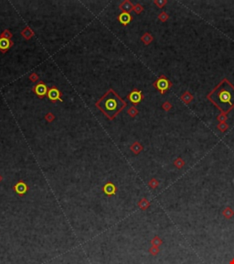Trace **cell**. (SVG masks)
<instances>
[{"label":"cell","mask_w":234,"mask_h":264,"mask_svg":"<svg viewBox=\"0 0 234 264\" xmlns=\"http://www.w3.org/2000/svg\"><path fill=\"white\" fill-rule=\"evenodd\" d=\"M208 98L223 113H228L234 107V86L225 79L209 94Z\"/></svg>","instance_id":"6da1fadb"},{"label":"cell","mask_w":234,"mask_h":264,"mask_svg":"<svg viewBox=\"0 0 234 264\" xmlns=\"http://www.w3.org/2000/svg\"><path fill=\"white\" fill-rule=\"evenodd\" d=\"M126 106V103L117 94L110 89L97 103L96 106L109 118H114Z\"/></svg>","instance_id":"7a4b0ae2"},{"label":"cell","mask_w":234,"mask_h":264,"mask_svg":"<svg viewBox=\"0 0 234 264\" xmlns=\"http://www.w3.org/2000/svg\"><path fill=\"white\" fill-rule=\"evenodd\" d=\"M154 85L157 87L158 90L160 91L161 94H164L170 87V83L164 76H161L158 80H157V82L154 84Z\"/></svg>","instance_id":"3957f363"},{"label":"cell","mask_w":234,"mask_h":264,"mask_svg":"<svg viewBox=\"0 0 234 264\" xmlns=\"http://www.w3.org/2000/svg\"><path fill=\"white\" fill-rule=\"evenodd\" d=\"M33 91L39 98H43L48 94V87L43 82H39L37 85L33 87Z\"/></svg>","instance_id":"277c9868"},{"label":"cell","mask_w":234,"mask_h":264,"mask_svg":"<svg viewBox=\"0 0 234 264\" xmlns=\"http://www.w3.org/2000/svg\"><path fill=\"white\" fill-rule=\"evenodd\" d=\"M29 186L27 185V183L23 181H19L14 186H13V190L16 192V193H18L19 196L24 195L28 191H29Z\"/></svg>","instance_id":"5b68a950"},{"label":"cell","mask_w":234,"mask_h":264,"mask_svg":"<svg viewBox=\"0 0 234 264\" xmlns=\"http://www.w3.org/2000/svg\"><path fill=\"white\" fill-rule=\"evenodd\" d=\"M128 99L130 100V102H132L134 105H137L139 104V102L143 99V96H142V92L138 91L136 89L133 90L130 95L128 96Z\"/></svg>","instance_id":"8992f818"},{"label":"cell","mask_w":234,"mask_h":264,"mask_svg":"<svg viewBox=\"0 0 234 264\" xmlns=\"http://www.w3.org/2000/svg\"><path fill=\"white\" fill-rule=\"evenodd\" d=\"M47 96H48L49 99L51 100V101H53V102H55V101H57V100L62 101V99L60 98V92H59V91L58 90V88L55 87V86H54V87H51V88L48 91Z\"/></svg>","instance_id":"52a82bcc"},{"label":"cell","mask_w":234,"mask_h":264,"mask_svg":"<svg viewBox=\"0 0 234 264\" xmlns=\"http://www.w3.org/2000/svg\"><path fill=\"white\" fill-rule=\"evenodd\" d=\"M103 193H104L106 195H108V196H112V195H114V194L116 193V192H117V188H116V186H115L113 182H106L105 185L103 186Z\"/></svg>","instance_id":"ba28073f"},{"label":"cell","mask_w":234,"mask_h":264,"mask_svg":"<svg viewBox=\"0 0 234 264\" xmlns=\"http://www.w3.org/2000/svg\"><path fill=\"white\" fill-rule=\"evenodd\" d=\"M13 42L10 41V40L4 39V38H0V50L2 52H6L11 46Z\"/></svg>","instance_id":"9c48e42d"},{"label":"cell","mask_w":234,"mask_h":264,"mask_svg":"<svg viewBox=\"0 0 234 264\" xmlns=\"http://www.w3.org/2000/svg\"><path fill=\"white\" fill-rule=\"evenodd\" d=\"M118 20L121 22V24H123V25H127L128 23H130L131 22V20H132V17H131V15L129 14V13H126V12H123V13H121L120 15H119V17H118Z\"/></svg>","instance_id":"30bf717a"},{"label":"cell","mask_w":234,"mask_h":264,"mask_svg":"<svg viewBox=\"0 0 234 264\" xmlns=\"http://www.w3.org/2000/svg\"><path fill=\"white\" fill-rule=\"evenodd\" d=\"M134 7L133 4L128 1V0H125V1H124L120 6H119V9L121 10H123V12H126V13H129L130 11H132L134 9Z\"/></svg>","instance_id":"8fae6325"},{"label":"cell","mask_w":234,"mask_h":264,"mask_svg":"<svg viewBox=\"0 0 234 264\" xmlns=\"http://www.w3.org/2000/svg\"><path fill=\"white\" fill-rule=\"evenodd\" d=\"M21 35L24 37V39H26V40H30V39L34 36V32H33V30H32L29 27H26V28L21 31Z\"/></svg>","instance_id":"7c38bea8"},{"label":"cell","mask_w":234,"mask_h":264,"mask_svg":"<svg viewBox=\"0 0 234 264\" xmlns=\"http://www.w3.org/2000/svg\"><path fill=\"white\" fill-rule=\"evenodd\" d=\"M138 207L142 209V210H146L149 207H150V203L147 201L146 198H143L141 199L138 203Z\"/></svg>","instance_id":"4fadbf2b"},{"label":"cell","mask_w":234,"mask_h":264,"mask_svg":"<svg viewBox=\"0 0 234 264\" xmlns=\"http://www.w3.org/2000/svg\"><path fill=\"white\" fill-rule=\"evenodd\" d=\"M131 150H132V151H133L134 153L137 154V153H139V152L143 150V147H142L138 142H135V143H134V144L131 146Z\"/></svg>","instance_id":"5bb4252c"},{"label":"cell","mask_w":234,"mask_h":264,"mask_svg":"<svg viewBox=\"0 0 234 264\" xmlns=\"http://www.w3.org/2000/svg\"><path fill=\"white\" fill-rule=\"evenodd\" d=\"M142 41L145 44V45H148L152 40H153V37L149 34V33H145L143 37H142Z\"/></svg>","instance_id":"9a60e30c"},{"label":"cell","mask_w":234,"mask_h":264,"mask_svg":"<svg viewBox=\"0 0 234 264\" xmlns=\"http://www.w3.org/2000/svg\"><path fill=\"white\" fill-rule=\"evenodd\" d=\"M151 244L153 246H155V247H159L161 244H162V239L158 237V236H155L152 240H151Z\"/></svg>","instance_id":"2e32d148"},{"label":"cell","mask_w":234,"mask_h":264,"mask_svg":"<svg viewBox=\"0 0 234 264\" xmlns=\"http://www.w3.org/2000/svg\"><path fill=\"white\" fill-rule=\"evenodd\" d=\"M223 216L226 217V218H230L233 215H234V212L230 209V207H227L224 209V211L222 212Z\"/></svg>","instance_id":"e0dca14e"},{"label":"cell","mask_w":234,"mask_h":264,"mask_svg":"<svg viewBox=\"0 0 234 264\" xmlns=\"http://www.w3.org/2000/svg\"><path fill=\"white\" fill-rule=\"evenodd\" d=\"M181 99H182L186 104H188V103L192 100V96H191L188 92H186V93L182 96Z\"/></svg>","instance_id":"ac0fdd59"},{"label":"cell","mask_w":234,"mask_h":264,"mask_svg":"<svg viewBox=\"0 0 234 264\" xmlns=\"http://www.w3.org/2000/svg\"><path fill=\"white\" fill-rule=\"evenodd\" d=\"M11 37H12V33L8 30H4V32H2L1 35H0V38H4V39H8V40H10Z\"/></svg>","instance_id":"d6986e66"},{"label":"cell","mask_w":234,"mask_h":264,"mask_svg":"<svg viewBox=\"0 0 234 264\" xmlns=\"http://www.w3.org/2000/svg\"><path fill=\"white\" fill-rule=\"evenodd\" d=\"M159 251H160L159 248H158V247H155V246H152V247L149 248V252H150L153 256L158 255V254L159 253Z\"/></svg>","instance_id":"ffe728a7"},{"label":"cell","mask_w":234,"mask_h":264,"mask_svg":"<svg viewBox=\"0 0 234 264\" xmlns=\"http://www.w3.org/2000/svg\"><path fill=\"white\" fill-rule=\"evenodd\" d=\"M148 184H149V186H150L152 189H155V188H157V187L158 186L159 182H158V180H155V179L154 178V179L150 180V182H148Z\"/></svg>","instance_id":"44dd1931"},{"label":"cell","mask_w":234,"mask_h":264,"mask_svg":"<svg viewBox=\"0 0 234 264\" xmlns=\"http://www.w3.org/2000/svg\"><path fill=\"white\" fill-rule=\"evenodd\" d=\"M128 115H130L131 116H135L137 114H138V110L134 107V106H132L129 108V110L127 111Z\"/></svg>","instance_id":"7402d4cb"},{"label":"cell","mask_w":234,"mask_h":264,"mask_svg":"<svg viewBox=\"0 0 234 264\" xmlns=\"http://www.w3.org/2000/svg\"><path fill=\"white\" fill-rule=\"evenodd\" d=\"M184 164H185L184 161H183V160H181L180 158H178V159H177V160L175 161V165H176V166H177L178 169L182 168V167L184 166Z\"/></svg>","instance_id":"603a6c76"},{"label":"cell","mask_w":234,"mask_h":264,"mask_svg":"<svg viewBox=\"0 0 234 264\" xmlns=\"http://www.w3.org/2000/svg\"><path fill=\"white\" fill-rule=\"evenodd\" d=\"M143 7L140 5V4H137V5H135L134 7V10L135 11V13H137V14H139V13H141L142 11H143Z\"/></svg>","instance_id":"cb8c5ba5"},{"label":"cell","mask_w":234,"mask_h":264,"mask_svg":"<svg viewBox=\"0 0 234 264\" xmlns=\"http://www.w3.org/2000/svg\"><path fill=\"white\" fill-rule=\"evenodd\" d=\"M29 80H30L31 82H37V81L39 80V76H38V75L35 74V73L31 74V75H29Z\"/></svg>","instance_id":"d4e9b609"},{"label":"cell","mask_w":234,"mask_h":264,"mask_svg":"<svg viewBox=\"0 0 234 264\" xmlns=\"http://www.w3.org/2000/svg\"><path fill=\"white\" fill-rule=\"evenodd\" d=\"M45 118H46V120H47L48 122H52V121L54 120L55 116H54L51 113H48V114L46 115Z\"/></svg>","instance_id":"484cf974"},{"label":"cell","mask_w":234,"mask_h":264,"mask_svg":"<svg viewBox=\"0 0 234 264\" xmlns=\"http://www.w3.org/2000/svg\"><path fill=\"white\" fill-rule=\"evenodd\" d=\"M158 18H159L160 20H162V21H166V20L168 19V15H167V13H165V12H162V13L158 16Z\"/></svg>","instance_id":"4316f807"},{"label":"cell","mask_w":234,"mask_h":264,"mask_svg":"<svg viewBox=\"0 0 234 264\" xmlns=\"http://www.w3.org/2000/svg\"><path fill=\"white\" fill-rule=\"evenodd\" d=\"M218 127H219V129H220L221 131H225V130H226V129L228 128V126H227V125H226V124H225V123L223 122V123L219 124Z\"/></svg>","instance_id":"83f0119b"},{"label":"cell","mask_w":234,"mask_h":264,"mask_svg":"<svg viewBox=\"0 0 234 264\" xmlns=\"http://www.w3.org/2000/svg\"><path fill=\"white\" fill-rule=\"evenodd\" d=\"M163 108H164L166 111L169 110V109L171 108V105H170V103H168V102H166V103L163 105Z\"/></svg>","instance_id":"f1b7e54d"},{"label":"cell","mask_w":234,"mask_h":264,"mask_svg":"<svg viewBox=\"0 0 234 264\" xmlns=\"http://www.w3.org/2000/svg\"><path fill=\"white\" fill-rule=\"evenodd\" d=\"M154 4H157L159 8H162L166 4V1H154Z\"/></svg>","instance_id":"f546056e"},{"label":"cell","mask_w":234,"mask_h":264,"mask_svg":"<svg viewBox=\"0 0 234 264\" xmlns=\"http://www.w3.org/2000/svg\"><path fill=\"white\" fill-rule=\"evenodd\" d=\"M226 118H227V117H226V116H225V115H223V114H222V115H219V117H218V119H219V121H224Z\"/></svg>","instance_id":"4dcf8cb0"},{"label":"cell","mask_w":234,"mask_h":264,"mask_svg":"<svg viewBox=\"0 0 234 264\" xmlns=\"http://www.w3.org/2000/svg\"><path fill=\"white\" fill-rule=\"evenodd\" d=\"M229 264H234V258H233V259H232L229 261Z\"/></svg>","instance_id":"1f68e13d"},{"label":"cell","mask_w":234,"mask_h":264,"mask_svg":"<svg viewBox=\"0 0 234 264\" xmlns=\"http://www.w3.org/2000/svg\"><path fill=\"white\" fill-rule=\"evenodd\" d=\"M2 179H3V178H2V176H0V182L2 181Z\"/></svg>","instance_id":"d6a6232c"}]
</instances>
